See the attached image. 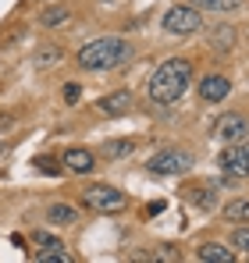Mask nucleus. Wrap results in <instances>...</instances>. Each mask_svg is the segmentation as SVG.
<instances>
[{"instance_id": "nucleus-1", "label": "nucleus", "mask_w": 249, "mask_h": 263, "mask_svg": "<svg viewBox=\"0 0 249 263\" xmlns=\"http://www.w3.org/2000/svg\"><path fill=\"white\" fill-rule=\"evenodd\" d=\"M192 86V61L189 57H167L164 64H157V71H153V79H150V86H146V96H150V103H178L185 92Z\"/></svg>"}, {"instance_id": "nucleus-2", "label": "nucleus", "mask_w": 249, "mask_h": 263, "mask_svg": "<svg viewBox=\"0 0 249 263\" xmlns=\"http://www.w3.org/2000/svg\"><path fill=\"white\" fill-rule=\"evenodd\" d=\"M128 57H132V46L121 36H96L79 50L75 61L82 71H114V68L128 64Z\"/></svg>"}, {"instance_id": "nucleus-3", "label": "nucleus", "mask_w": 249, "mask_h": 263, "mask_svg": "<svg viewBox=\"0 0 249 263\" xmlns=\"http://www.w3.org/2000/svg\"><path fill=\"white\" fill-rule=\"evenodd\" d=\"M164 32L167 36H192L203 29V11L196 4H174L164 11Z\"/></svg>"}, {"instance_id": "nucleus-4", "label": "nucleus", "mask_w": 249, "mask_h": 263, "mask_svg": "<svg viewBox=\"0 0 249 263\" xmlns=\"http://www.w3.org/2000/svg\"><path fill=\"white\" fill-rule=\"evenodd\" d=\"M85 206L89 210H96V214H121L124 206H128V196H124L121 189H114V185H107V181H96V185H89L82 192Z\"/></svg>"}, {"instance_id": "nucleus-5", "label": "nucleus", "mask_w": 249, "mask_h": 263, "mask_svg": "<svg viewBox=\"0 0 249 263\" xmlns=\"http://www.w3.org/2000/svg\"><path fill=\"white\" fill-rule=\"evenodd\" d=\"M146 167L153 175H185L192 167V153L189 149H178V146H167V149H157L146 160Z\"/></svg>"}, {"instance_id": "nucleus-6", "label": "nucleus", "mask_w": 249, "mask_h": 263, "mask_svg": "<svg viewBox=\"0 0 249 263\" xmlns=\"http://www.w3.org/2000/svg\"><path fill=\"white\" fill-rule=\"evenodd\" d=\"M217 164H221V171L228 178H249V135L239 139V142H228L221 149Z\"/></svg>"}, {"instance_id": "nucleus-7", "label": "nucleus", "mask_w": 249, "mask_h": 263, "mask_svg": "<svg viewBox=\"0 0 249 263\" xmlns=\"http://www.w3.org/2000/svg\"><path fill=\"white\" fill-rule=\"evenodd\" d=\"M249 135V118L246 114H239V110H228V114H221L217 121H214V139L217 142H239V139H246Z\"/></svg>"}, {"instance_id": "nucleus-8", "label": "nucleus", "mask_w": 249, "mask_h": 263, "mask_svg": "<svg viewBox=\"0 0 249 263\" xmlns=\"http://www.w3.org/2000/svg\"><path fill=\"white\" fill-rule=\"evenodd\" d=\"M196 92H200V100H203V103H210V107H214V103H224V100H228L232 82H228L224 75H217V71H214V75H203V79H200Z\"/></svg>"}, {"instance_id": "nucleus-9", "label": "nucleus", "mask_w": 249, "mask_h": 263, "mask_svg": "<svg viewBox=\"0 0 249 263\" xmlns=\"http://www.w3.org/2000/svg\"><path fill=\"white\" fill-rule=\"evenodd\" d=\"M61 164H64L72 175H93V171H96V153L85 149V146H68L64 157H61Z\"/></svg>"}, {"instance_id": "nucleus-10", "label": "nucleus", "mask_w": 249, "mask_h": 263, "mask_svg": "<svg viewBox=\"0 0 249 263\" xmlns=\"http://www.w3.org/2000/svg\"><path fill=\"white\" fill-rule=\"evenodd\" d=\"M96 110H100L103 118H121V114L132 110V92H128V89H118V92L103 96V100L96 103Z\"/></svg>"}, {"instance_id": "nucleus-11", "label": "nucleus", "mask_w": 249, "mask_h": 263, "mask_svg": "<svg viewBox=\"0 0 249 263\" xmlns=\"http://www.w3.org/2000/svg\"><path fill=\"white\" fill-rule=\"evenodd\" d=\"M196 260H203V263H232L235 253H232L228 246H221V242H203V246L196 249Z\"/></svg>"}, {"instance_id": "nucleus-12", "label": "nucleus", "mask_w": 249, "mask_h": 263, "mask_svg": "<svg viewBox=\"0 0 249 263\" xmlns=\"http://www.w3.org/2000/svg\"><path fill=\"white\" fill-rule=\"evenodd\" d=\"M46 220L57 224V228H72V224L79 220V210H75L72 203H54V206L46 210Z\"/></svg>"}, {"instance_id": "nucleus-13", "label": "nucleus", "mask_w": 249, "mask_h": 263, "mask_svg": "<svg viewBox=\"0 0 249 263\" xmlns=\"http://www.w3.org/2000/svg\"><path fill=\"white\" fill-rule=\"evenodd\" d=\"M224 224H249V199H232L221 206Z\"/></svg>"}, {"instance_id": "nucleus-14", "label": "nucleus", "mask_w": 249, "mask_h": 263, "mask_svg": "<svg viewBox=\"0 0 249 263\" xmlns=\"http://www.w3.org/2000/svg\"><path fill=\"white\" fill-rule=\"evenodd\" d=\"M210 46L221 50V53H228V50L235 46V29H232V25H217V29L210 32Z\"/></svg>"}, {"instance_id": "nucleus-15", "label": "nucleus", "mask_w": 249, "mask_h": 263, "mask_svg": "<svg viewBox=\"0 0 249 263\" xmlns=\"http://www.w3.org/2000/svg\"><path fill=\"white\" fill-rule=\"evenodd\" d=\"M189 4H196L200 11H214V14H232L242 7V0H189Z\"/></svg>"}, {"instance_id": "nucleus-16", "label": "nucleus", "mask_w": 249, "mask_h": 263, "mask_svg": "<svg viewBox=\"0 0 249 263\" xmlns=\"http://www.w3.org/2000/svg\"><path fill=\"white\" fill-rule=\"evenodd\" d=\"M132 149H135V146H132L128 139H114V142H103V149H100V153H103V157H111V160H124V157H132Z\"/></svg>"}, {"instance_id": "nucleus-17", "label": "nucleus", "mask_w": 249, "mask_h": 263, "mask_svg": "<svg viewBox=\"0 0 249 263\" xmlns=\"http://www.w3.org/2000/svg\"><path fill=\"white\" fill-rule=\"evenodd\" d=\"M32 242L40 246V253H61L64 249V242L57 235H50V231H32Z\"/></svg>"}, {"instance_id": "nucleus-18", "label": "nucleus", "mask_w": 249, "mask_h": 263, "mask_svg": "<svg viewBox=\"0 0 249 263\" xmlns=\"http://www.w3.org/2000/svg\"><path fill=\"white\" fill-rule=\"evenodd\" d=\"M68 18H72L68 7H50V11H43V14H40V25H46V29H61Z\"/></svg>"}, {"instance_id": "nucleus-19", "label": "nucleus", "mask_w": 249, "mask_h": 263, "mask_svg": "<svg viewBox=\"0 0 249 263\" xmlns=\"http://www.w3.org/2000/svg\"><path fill=\"white\" fill-rule=\"evenodd\" d=\"M232 249L249 253V224H232Z\"/></svg>"}, {"instance_id": "nucleus-20", "label": "nucleus", "mask_w": 249, "mask_h": 263, "mask_svg": "<svg viewBox=\"0 0 249 263\" xmlns=\"http://www.w3.org/2000/svg\"><path fill=\"white\" fill-rule=\"evenodd\" d=\"M57 61H61V46H40L36 68H50V64H57Z\"/></svg>"}, {"instance_id": "nucleus-21", "label": "nucleus", "mask_w": 249, "mask_h": 263, "mask_svg": "<svg viewBox=\"0 0 249 263\" xmlns=\"http://www.w3.org/2000/svg\"><path fill=\"white\" fill-rule=\"evenodd\" d=\"M192 203H196L200 210H210V206H214V192H207V189H196V196H192Z\"/></svg>"}, {"instance_id": "nucleus-22", "label": "nucleus", "mask_w": 249, "mask_h": 263, "mask_svg": "<svg viewBox=\"0 0 249 263\" xmlns=\"http://www.w3.org/2000/svg\"><path fill=\"white\" fill-rule=\"evenodd\" d=\"M36 167H40L43 175H61V167H57V160H50V157H36Z\"/></svg>"}, {"instance_id": "nucleus-23", "label": "nucleus", "mask_w": 249, "mask_h": 263, "mask_svg": "<svg viewBox=\"0 0 249 263\" xmlns=\"http://www.w3.org/2000/svg\"><path fill=\"white\" fill-rule=\"evenodd\" d=\"M61 96H64V103H79L82 89H79V86H64V89H61Z\"/></svg>"}, {"instance_id": "nucleus-24", "label": "nucleus", "mask_w": 249, "mask_h": 263, "mask_svg": "<svg viewBox=\"0 0 249 263\" xmlns=\"http://www.w3.org/2000/svg\"><path fill=\"white\" fill-rule=\"evenodd\" d=\"M11 125H14V118L11 114H0V132H11Z\"/></svg>"}]
</instances>
